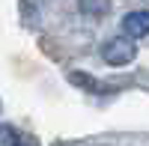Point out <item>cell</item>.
I'll return each mask as SVG.
<instances>
[{"mask_svg": "<svg viewBox=\"0 0 149 146\" xmlns=\"http://www.w3.org/2000/svg\"><path fill=\"white\" fill-rule=\"evenodd\" d=\"M102 57H104L107 66H125V63H131V60L137 57V45L131 42V36H128V39L119 36V39H110L102 48Z\"/></svg>", "mask_w": 149, "mask_h": 146, "instance_id": "6da1fadb", "label": "cell"}, {"mask_svg": "<svg viewBox=\"0 0 149 146\" xmlns=\"http://www.w3.org/2000/svg\"><path fill=\"white\" fill-rule=\"evenodd\" d=\"M122 30H125L131 39H140L149 33V9H134L122 18Z\"/></svg>", "mask_w": 149, "mask_h": 146, "instance_id": "7a4b0ae2", "label": "cell"}, {"mask_svg": "<svg viewBox=\"0 0 149 146\" xmlns=\"http://www.w3.org/2000/svg\"><path fill=\"white\" fill-rule=\"evenodd\" d=\"M0 146H39L30 134L18 131L15 125H0Z\"/></svg>", "mask_w": 149, "mask_h": 146, "instance_id": "3957f363", "label": "cell"}, {"mask_svg": "<svg viewBox=\"0 0 149 146\" xmlns=\"http://www.w3.org/2000/svg\"><path fill=\"white\" fill-rule=\"evenodd\" d=\"M72 81H74V83H81V87H86V90H104V92H110V90L102 87L95 78H86V75H72Z\"/></svg>", "mask_w": 149, "mask_h": 146, "instance_id": "277c9868", "label": "cell"}]
</instances>
